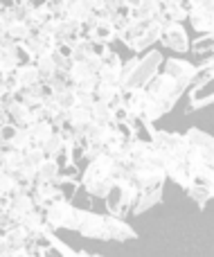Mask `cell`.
Instances as JSON below:
<instances>
[{"instance_id":"1","label":"cell","mask_w":214,"mask_h":257,"mask_svg":"<svg viewBox=\"0 0 214 257\" xmlns=\"http://www.w3.org/2000/svg\"><path fill=\"white\" fill-rule=\"evenodd\" d=\"M185 192L203 208L207 201L214 199V138L203 133L201 128H189L185 133Z\"/></svg>"},{"instance_id":"2","label":"cell","mask_w":214,"mask_h":257,"mask_svg":"<svg viewBox=\"0 0 214 257\" xmlns=\"http://www.w3.org/2000/svg\"><path fill=\"white\" fill-rule=\"evenodd\" d=\"M153 145L160 151L165 176H169L176 185L185 190L187 187V169H185V147H187V142H185V136L153 131Z\"/></svg>"},{"instance_id":"3","label":"cell","mask_w":214,"mask_h":257,"mask_svg":"<svg viewBox=\"0 0 214 257\" xmlns=\"http://www.w3.org/2000/svg\"><path fill=\"white\" fill-rule=\"evenodd\" d=\"M160 63H162V54L160 52H156V50H153V52H149L144 59H140L138 66L133 68V72H131V75L124 79V84H122V90L144 88V86H147L149 81L156 77Z\"/></svg>"},{"instance_id":"4","label":"cell","mask_w":214,"mask_h":257,"mask_svg":"<svg viewBox=\"0 0 214 257\" xmlns=\"http://www.w3.org/2000/svg\"><path fill=\"white\" fill-rule=\"evenodd\" d=\"M187 18L198 34H214V0H189Z\"/></svg>"},{"instance_id":"5","label":"cell","mask_w":214,"mask_h":257,"mask_svg":"<svg viewBox=\"0 0 214 257\" xmlns=\"http://www.w3.org/2000/svg\"><path fill=\"white\" fill-rule=\"evenodd\" d=\"M160 41L167 45V48L176 50V52H187L189 50V39H187V32L180 23L176 21H169L162 25V34H160Z\"/></svg>"},{"instance_id":"6","label":"cell","mask_w":214,"mask_h":257,"mask_svg":"<svg viewBox=\"0 0 214 257\" xmlns=\"http://www.w3.org/2000/svg\"><path fill=\"white\" fill-rule=\"evenodd\" d=\"M165 72H169L176 81H180V84L187 88L192 81H196L198 68L192 66V63H187V61H183V59H169V61L165 63Z\"/></svg>"},{"instance_id":"7","label":"cell","mask_w":214,"mask_h":257,"mask_svg":"<svg viewBox=\"0 0 214 257\" xmlns=\"http://www.w3.org/2000/svg\"><path fill=\"white\" fill-rule=\"evenodd\" d=\"M48 221L50 226L57 228H75L77 226V210H72L66 201H59L48 210Z\"/></svg>"},{"instance_id":"8","label":"cell","mask_w":214,"mask_h":257,"mask_svg":"<svg viewBox=\"0 0 214 257\" xmlns=\"http://www.w3.org/2000/svg\"><path fill=\"white\" fill-rule=\"evenodd\" d=\"M162 199V187H149V190H140L138 199H135V212H144L147 208H151V205H156L158 201Z\"/></svg>"},{"instance_id":"9","label":"cell","mask_w":214,"mask_h":257,"mask_svg":"<svg viewBox=\"0 0 214 257\" xmlns=\"http://www.w3.org/2000/svg\"><path fill=\"white\" fill-rule=\"evenodd\" d=\"M16 77L23 86H34V81L39 79V70L36 68H21Z\"/></svg>"},{"instance_id":"10","label":"cell","mask_w":214,"mask_h":257,"mask_svg":"<svg viewBox=\"0 0 214 257\" xmlns=\"http://www.w3.org/2000/svg\"><path fill=\"white\" fill-rule=\"evenodd\" d=\"M32 138H34L36 142H39V145H43L45 140H48L50 136H52V133H50V126L45 124V122H41V124H36L34 128H32V133H30Z\"/></svg>"},{"instance_id":"11","label":"cell","mask_w":214,"mask_h":257,"mask_svg":"<svg viewBox=\"0 0 214 257\" xmlns=\"http://www.w3.org/2000/svg\"><path fill=\"white\" fill-rule=\"evenodd\" d=\"M207 50H214V34L203 36L194 43V52H207Z\"/></svg>"}]
</instances>
